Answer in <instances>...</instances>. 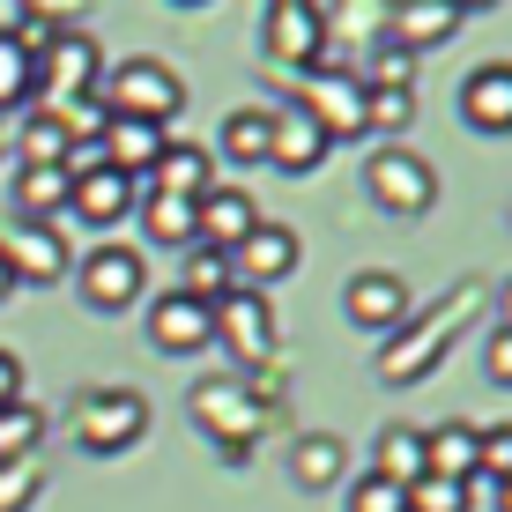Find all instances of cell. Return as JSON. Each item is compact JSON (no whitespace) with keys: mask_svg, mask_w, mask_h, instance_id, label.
<instances>
[{"mask_svg":"<svg viewBox=\"0 0 512 512\" xmlns=\"http://www.w3.org/2000/svg\"><path fill=\"white\" fill-rule=\"evenodd\" d=\"M475 305H483V282H453V290L438 297L423 320H401L394 334H386V349H379V386H416V379H431L438 364H446V349L468 334Z\"/></svg>","mask_w":512,"mask_h":512,"instance_id":"1","label":"cell"},{"mask_svg":"<svg viewBox=\"0 0 512 512\" xmlns=\"http://www.w3.org/2000/svg\"><path fill=\"white\" fill-rule=\"evenodd\" d=\"M67 438H75L90 461H119L149 438V394L134 386H82L75 409H67Z\"/></svg>","mask_w":512,"mask_h":512,"instance_id":"2","label":"cell"},{"mask_svg":"<svg viewBox=\"0 0 512 512\" xmlns=\"http://www.w3.org/2000/svg\"><path fill=\"white\" fill-rule=\"evenodd\" d=\"M97 104H104L112 119H149V127H171V119H179V104H186V82H179V67H171V60L134 52V60H119V67H104V75H97Z\"/></svg>","mask_w":512,"mask_h":512,"instance_id":"3","label":"cell"},{"mask_svg":"<svg viewBox=\"0 0 512 512\" xmlns=\"http://www.w3.org/2000/svg\"><path fill=\"white\" fill-rule=\"evenodd\" d=\"M186 409H193V423H201L208 438H216L223 461H253L260 431H268V409L253 401L245 372H216V379H201V386L186 394Z\"/></svg>","mask_w":512,"mask_h":512,"instance_id":"4","label":"cell"},{"mask_svg":"<svg viewBox=\"0 0 512 512\" xmlns=\"http://www.w3.org/2000/svg\"><path fill=\"white\" fill-rule=\"evenodd\" d=\"M290 82V97H297V112L312 119L327 141H364L372 127H364V82L349 75V67H297V75H282Z\"/></svg>","mask_w":512,"mask_h":512,"instance_id":"5","label":"cell"},{"mask_svg":"<svg viewBox=\"0 0 512 512\" xmlns=\"http://www.w3.org/2000/svg\"><path fill=\"white\" fill-rule=\"evenodd\" d=\"M134 201H141V186L119 179L97 149H75V156H67V216H82L90 231H112V223L134 216Z\"/></svg>","mask_w":512,"mask_h":512,"instance_id":"6","label":"cell"},{"mask_svg":"<svg viewBox=\"0 0 512 512\" xmlns=\"http://www.w3.org/2000/svg\"><path fill=\"white\" fill-rule=\"evenodd\" d=\"M208 320H216V342L238 357V372H260V364H275V305L268 290H223L216 305H208Z\"/></svg>","mask_w":512,"mask_h":512,"instance_id":"7","label":"cell"},{"mask_svg":"<svg viewBox=\"0 0 512 512\" xmlns=\"http://www.w3.org/2000/svg\"><path fill=\"white\" fill-rule=\"evenodd\" d=\"M75 290H82V305H90V312H127V305H141V290H149V260H141L134 245L104 238V245L82 253Z\"/></svg>","mask_w":512,"mask_h":512,"instance_id":"8","label":"cell"},{"mask_svg":"<svg viewBox=\"0 0 512 512\" xmlns=\"http://www.w3.org/2000/svg\"><path fill=\"white\" fill-rule=\"evenodd\" d=\"M364 193H372V208H386V216H431L438 171L423 164L416 149H379L372 164H364Z\"/></svg>","mask_w":512,"mask_h":512,"instance_id":"9","label":"cell"},{"mask_svg":"<svg viewBox=\"0 0 512 512\" xmlns=\"http://www.w3.org/2000/svg\"><path fill=\"white\" fill-rule=\"evenodd\" d=\"M260 45H268L275 67H320L327 60V15L312 8V0H275L268 23H260Z\"/></svg>","mask_w":512,"mask_h":512,"instance_id":"10","label":"cell"},{"mask_svg":"<svg viewBox=\"0 0 512 512\" xmlns=\"http://www.w3.org/2000/svg\"><path fill=\"white\" fill-rule=\"evenodd\" d=\"M104 75V52L90 30H52V45L38 52V97L67 104V97H90Z\"/></svg>","mask_w":512,"mask_h":512,"instance_id":"11","label":"cell"},{"mask_svg":"<svg viewBox=\"0 0 512 512\" xmlns=\"http://www.w3.org/2000/svg\"><path fill=\"white\" fill-rule=\"evenodd\" d=\"M223 260H231V282H238V290H268V282L297 275V231H290V223H268V216H260Z\"/></svg>","mask_w":512,"mask_h":512,"instance_id":"12","label":"cell"},{"mask_svg":"<svg viewBox=\"0 0 512 512\" xmlns=\"http://www.w3.org/2000/svg\"><path fill=\"white\" fill-rule=\"evenodd\" d=\"M0 260L15 282H60L67 275V223H23L15 216L0 231Z\"/></svg>","mask_w":512,"mask_h":512,"instance_id":"13","label":"cell"},{"mask_svg":"<svg viewBox=\"0 0 512 512\" xmlns=\"http://www.w3.org/2000/svg\"><path fill=\"white\" fill-rule=\"evenodd\" d=\"M342 312H349V327L357 334H394L401 320H409V282L401 275H386V268H364V275H349V290H342Z\"/></svg>","mask_w":512,"mask_h":512,"instance_id":"14","label":"cell"},{"mask_svg":"<svg viewBox=\"0 0 512 512\" xmlns=\"http://www.w3.org/2000/svg\"><path fill=\"white\" fill-rule=\"evenodd\" d=\"M253 223H260V201H253L245 186H223V179H216L201 201H193V245H208V253H231Z\"/></svg>","mask_w":512,"mask_h":512,"instance_id":"15","label":"cell"},{"mask_svg":"<svg viewBox=\"0 0 512 512\" xmlns=\"http://www.w3.org/2000/svg\"><path fill=\"white\" fill-rule=\"evenodd\" d=\"M461 119L490 141L512 134V60H483L461 75Z\"/></svg>","mask_w":512,"mask_h":512,"instance_id":"16","label":"cell"},{"mask_svg":"<svg viewBox=\"0 0 512 512\" xmlns=\"http://www.w3.org/2000/svg\"><path fill=\"white\" fill-rule=\"evenodd\" d=\"M149 342L164 349V357H201V349L216 342V320H208V305H193L186 290H164L149 305Z\"/></svg>","mask_w":512,"mask_h":512,"instance_id":"17","label":"cell"},{"mask_svg":"<svg viewBox=\"0 0 512 512\" xmlns=\"http://www.w3.org/2000/svg\"><path fill=\"white\" fill-rule=\"evenodd\" d=\"M164 127H149V119H104V134H97V156L119 171V179H134V186H149V171H156V156H164Z\"/></svg>","mask_w":512,"mask_h":512,"instance_id":"18","label":"cell"},{"mask_svg":"<svg viewBox=\"0 0 512 512\" xmlns=\"http://www.w3.org/2000/svg\"><path fill=\"white\" fill-rule=\"evenodd\" d=\"M453 30H461V15H453L446 0H394V23H386V45H401L409 60H423V52L453 45Z\"/></svg>","mask_w":512,"mask_h":512,"instance_id":"19","label":"cell"},{"mask_svg":"<svg viewBox=\"0 0 512 512\" xmlns=\"http://www.w3.org/2000/svg\"><path fill=\"white\" fill-rule=\"evenodd\" d=\"M327 149H334V141L312 127L297 104H290V112H275V134H268V164H275V171H290V179H312V171L327 164Z\"/></svg>","mask_w":512,"mask_h":512,"instance_id":"20","label":"cell"},{"mask_svg":"<svg viewBox=\"0 0 512 512\" xmlns=\"http://www.w3.org/2000/svg\"><path fill=\"white\" fill-rule=\"evenodd\" d=\"M149 186H156V193H186V201H201V193L216 186V156H208L201 141H179V134H171L164 156H156V171H149Z\"/></svg>","mask_w":512,"mask_h":512,"instance_id":"21","label":"cell"},{"mask_svg":"<svg viewBox=\"0 0 512 512\" xmlns=\"http://www.w3.org/2000/svg\"><path fill=\"white\" fill-rule=\"evenodd\" d=\"M268 134H275L268 104H238V112H223L216 149H208V156H223V164H268Z\"/></svg>","mask_w":512,"mask_h":512,"instance_id":"22","label":"cell"},{"mask_svg":"<svg viewBox=\"0 0 512 512\" xmlns=\"http://www.w3.org/2000/svg\"><path fill=\"white\" fill-rule=\"evenodd\" d=\"M15 216L23 223H67V164H23L15 171Z\"/></svg>","mask_w":512,"mask_h":512,"instance_id":"23","label":"cell"},{"mask_svg":"<svg viewBox=\"0 0 512 512\" xmlns=\"http://www.w3.org/2000/svg\"><path fill=\"white\" fill-rule=\"evenodd\" d=\"M342 468H349V446L334 431H297V446H290V483L297 490H334Z\"/></svg>","mask_w":512,"mask_h":512,"instance_id":"24","label":"cell"},{"mask_svg":"<svg viewBox=\"0 0 512 512\" xmlns=\"http://www.w3.org/2000/svg\"><path fill=\"white\" fill-rule=\"evenodd\" d=\"M134 216H141V238H149V245H171V253H186V245H193V201H186V193L141 186Z\"/></svg>","mask_w":512,"mask_h":512,"instance_id":"25","label":"cell"},{"mask_svg":"<svg viewBox=\"0 0 512 512\" xmlns=\"http://www.w3.org/2000/svg\"><path fill=\"white\" fill-rule=\"evenodd\" d=\"M475 431H483V423H431V431H423V475H453V483H468L475 475Z\"/></svg>","mask_w":512,"mask_h":512,"instance_id":"26","label":"cell"},{"mask_svg":"<svg viewBox=\"0 0 512 512\" xmlns=\"http://www.w3.org/2000/svg\"><path fill=\"white\" fill-rule=\"evenodd\" d=\"M372 475H386V483H401V490L423 475V431H416V423H386V431H379Z\"/></svg>","mask_w":512,"mask_h":512,"instance_id":"27","label":"cell"},{"mask_svg":"<svg viewBox=\"0 0 512 512\" xmlns=\"http://www.w3.org/2000/svg\"><path fill=\"white\" fill-rule=\"evenodd\" d=\"M23 104H38V52H23L0 30V112H23Z\"/></svg>","mask_w":512,"mask_h":512,"instance_id":"28","label":"cell"},{"mask_svg":"<svg viewBox=\"0 0 512 512\" xmlns=\"http://www.w3.org/2000/svg\"><path fill=\"white\" fill-rule=\"evenodd\" d=\"M179 290L193 297V305H216V297L231 290V260L208 253V245H186L179 253Z\"/></svg>","mask_w":512,"mask_h":512,"instance_id":"29","label":"cell"},{"mask_svg":"<svg viewBox=\"0 0 512 512\" xmlns=\"http://www.w3.org/2000/svg\"><path fill=\"white\" fill-rule=\"evenodd\" d=\"M38 438H45V409H30V401L0 409V461H38Z\"/></svg>","mask_w":512,"mask_h":512,"instance_id":"30","label":"cell"},{"mask_svg":"<svg viewBox=\"0 0 512 512\" xmlns=\"http://www.w3.org/2000/svg\"><path fill=\"white\" fill-rule=\"evenodd\" d=\"M15 149H23V164H67V156H75L67 149V127L52 112H30L23 134H15Z\"/></svg>","mask_w":512,"mask_h":512,"instance_id":"31","label":"cell"},{"mask_svg":"<svg viewBox=\"0 0 512 512\" xmlns=\"http://www.w3.org/2000/svg\"><path fill=\"white\" fill-rule=\"evenodd\" d=\"M468 505H475V490L453 483V475H416L409 483V512H468Z\"/></svg>","mask_w":512,"mask_h":512,"instance_id":"32","label":"cell"},{"mask_svg":"<svg viewBox=\"0 0 512 512\" xmlns=\"http://www.w3.org/2000/svg\"><path fill=\"white\" fill-rule=\"evenodd\" d=\"M416 119V90H364V127L372 134H401Z\"/></svg>","mask_w":512,"mask_h":512,"instance_id":"33","label":"cell"},{"mask_svg":"<svg viewBox=\"0 0 512 512\" xmlns=\"http://www.w3.org/2000/svg\"><path fill=\"white\" fill-rule=\"evenodd\" d=\"M475 475L512 483V423H483V431H475Z\"/></svg>","mask_w":512,"mask_h":512,"instance_id":"34","label":"cell"},{"mask_svg":"<svg viewBox=\"0 0 512 512\" xmlns=\"http://www.w3.org/2000/svg\"><path fill=\"white\" fill-rule=\"evenodd\" d=\"M357 82H364V90H416V60H409L401 45H379L372 67H364Z\"/></svg>","mask_w":512,"mask_h":512,"instance_id":"35","label":"cell"},{"mask_svg":"<svg viewBox=\"0 0 512 512\" xmlns=\"http://www.w3.org/2000/svg\"><path fill=\"white\" fill-rule=\"evenodd\" d=\"M38 490H45L38 461H0V512H30V505H38Z\"/></svg>","mask_w":512,"mask_h":512,"instance_id":"36","label":"cell"},{"mask_svg":"<svg viewBox=\"0 0 512 512\" xmlns=\"http://www.w3.org/2000/svg\"><path fill=\"white\" fill-rule=\"evenodd\" d=\"M342 512H409V490L386 483V475H364V483L342 498Z\"/></svg>","mask_w":512,"mask_h":512,"instance_id":"37","label":"cell"},{"mask_svg":"<svg viewBox=\"0 0 512 512\" xmlns=\"http://www.w3.org/2000/svg\"><path fill=\"white\" fill-rule=\"evenodd\" d=\"M23 15H38L45 30H82V15H90V0H23Z\"/></svg>","mask_w":512,"mask_h":512,"instance_id":"38","label":"cell"},{"mask_svg":"<svg viewBox=\"0 0 512 512\" xmlns=\"http://www.w3.org/2000/svg\"><path fill=\"white\" fill-rule=\"evenodd\" d=\"M483 372H490V386H505V394H512V327H498V334H490V349H483Z\"/></svg>","mask_w":512,"mask_h":512,"instance_id":"39","label":"cell"},{"mask_svg":"<svg viewBox=\"0 0 512 512\" xmlns=\"http://www.w3.org/2000/svg\"><path fill=\"white\" fill-rule=\"evenodd\" d=\"M8 401H23V357L0 349V409H8Z\"/></svg>","mask_w":512,"mask_h":512,"instance_id":"40","label":"cell"},{"mask_svg":"<svg viewBox=\"0 0 512 512\" xmlns=\"http://www.w3.org/2000/svg\"><path fill=\"white\" fill-rule=\"evenodd\" d=\"M446 8L461 15V23H468V15H490V8H505V0H446Z\"/></svg>","mask_w":512,"mask_h":512,"instance_id":"41","label":"cell"},{"mask_svg":"<svg viewBox=\"0 0 512 512\" xmlns=\"http://www.w3.org/2000/svg\"><path fill=\"white\" fill-rule=\"evenodd\" d=\"M490 498H498V512H512V483H498V490H490Z\"/></svg>","mask_w":512,"mask_h":512,"instance_id":"42","label":"cell"},{"mask_svg":"<svg viewBox=\"0 0 512 512\" xmlns=\"http://www.w3.org/2000/svg\"><path fill=\"white\" fill-rule=\"evenodd\" d=\"M498 312H505V327H512V282H505V290H498Z\"/></svg>","mask_w":512,"mask_h":512,"instance_id":"43","label":"cell"},{"mask_svg":"<svg viewBox=\"0 0 512 512\" xmlns=\"http://www.w3.org/2000/svg\"><path fill=\"white\" fill-rule=\"evenodd\" d=\"M8 290H15V275H8V260H0V305H8Z\"/></svg>","mask_w":512,"mask_h":512,"instance_id":"44","label":"cell"},{"mask_svg":"<svg viewBox=\"0 0 512 512\" xmlns=\"http://www.w3.org/2000/svg\"><path fill=\"white\" fill-rule=\"evenodd\" d=\"M171 8H208V0H171Z\"/></svg>","mask_w":512,"mask_h":512,"instance_id":"45","label":"cell"},{"mask_svg":"<svg viewBox=\"0 0 512 512\" xmlns=\"http://www.w3.org/2000/svg\"><path fill=\"white\" fill-rule=\"evenodd\" d=\"M0 149H8V134H0Z\"/></svg>","mask_w":512,"mask_h":512,"instance_id":"46","label":"cell"}]
</instances>
